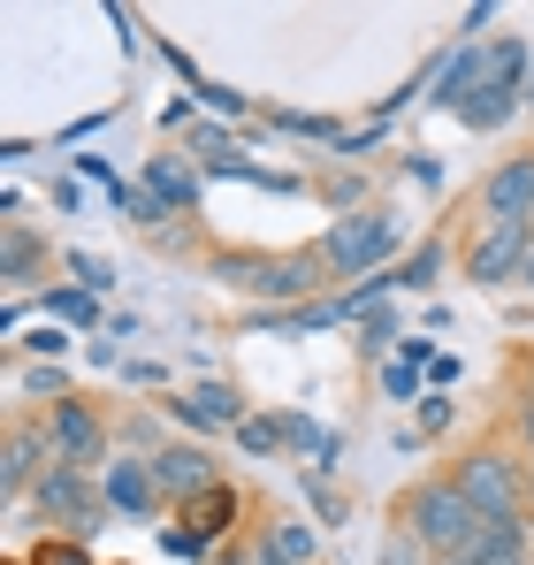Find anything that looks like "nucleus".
<instances>
[{"mask_svg":"<svg viewBox=\"0 0 534 565\" xmlns=\"http://www.w3.org/2000/svg\"><path fill=\"white\" fill-rule=\"evenodd\" d=\"M473 565H527V535H520V520H481Z\"/></svg>","mask_w":534,"mask_h":565,"instance_id":"obj_12","label":"nucleus"},{"mask_svg":"<svg viewBox=\"0 0 534 565\" xmlns=\"http://www.w3.org/2000/svg\"><path fill=\"white\" fill-rule=\"evenodd\" d=\"M282 444H298V451H313L321 467H337V459H344V436H329V428H313L306 413H282Z\"/></svg>","mask_w":534,"mask_h":565,"instance_id":"obj_14","label":"nucleus"},{"mask_svg":"<svg viewBox=\"0 0 534 565\" xmlns=\"http://www.w3.org/2000/svg\"><path fill=\"white\" fill-rule=\"evenodd\" d=\"M389 245H397V222H389V214H366V222L352 214V222H337V230H329L321 260H329V268H344V276H359V268H374Z\"/></svg>","mask_w":534,"mask_h":565,"instance_id":"obj_2","label":"nucleus"},{"mask_svg":"<svg viewBox=\"0 0 534 565\" xmlns=\"http://www.w3.org/2000/svg\"><path fill=\"white\" fill-rule=\"evenodd\" d=\"M237 444H245L253 459H267V451L282 444V420H245V428H237Z\"/></svg>","mask_w":534,"mask_h":565,"instance_id":"obj_23","label":"nucleus"},{"mask_svg":"<svg viewBox=\"0 0 534 565\" xmlns=\"http://www.w3.org/2000/svg\"><path fill=\"white\" fill-rule=\"evenodd\" d=\"M481 199H489V214H496V222H527V214H534V161H512V169H496Z\"/></svg>","mask_w":534,"mask_h":565,"instance_id":"obj_7","label":"nucleus"},{"mask_svg":"<svg viewBox=\"0 0 534 565\" xmlns=\"http://www.w3.org/2000/svg\"><path fill=\"white\" fill-rule=\"evenodd\" d=\"M153 489H169V497H206V489H222L214 467L199 459V451H161L153 459Z\"/></svg>","mask_w":534,"mask_h":565,"instance_id":"obj_10","label":"nucleus"},{"mask_svg":"<svg viewBox=\"0 0 534 565\" xmlns=\"http://www.w3.org/2000/svg\"><path fill=\"white\" fill-rule=\"evenodd\" d=\"M420 428H428V436H436V428H450V405H444V397H428V405H420Z\"/></svg>","mask_w":534,"mask_h":565,"instance_id":"obj_29","label":"nucleus"},{"mask_svg":"<svg viewBox=\"0 0 534 565\" xmlns=\"http://www.w3.org/2000/svg\"><path fill=\"white\" fill-rule=\"evenodd\" d=\"M527 282H534V260H527Z\"/></svg>","mask_w":534,"mask_h":565,"instance_id":"obj_33","label":"nucleus"},{"mask_svg":"<svg viewBox=\"0 0 534 565\" xmlns=\"http://www.w3.org/2000/svg\"><path fill=\"white\" fill-rule=\"evenodd\" d=\"M237 413H245V397H237V390H222V382H206V390L177 397V420H183V428H237Z\"/></svg>","mask_w":534,"mask_h":565,"instance_id":"obj_9","label":"nucleus"},{"mask_svg":"<svg viewBox=\"0 0 534 565\" xmlns=\"http://www.w3.org/2000/svg\"><path fill=\"white\" fill-rule=\"evenodd\" d=\"M458 115H466L473 130H496V122L512 115V93H481V99H473V107H458Z\"/></svg>","mask_w":534,"mask_h":565,"instance_id":"obj_20","label":"nucleus"},{"mask_svg":"<svg viewBox=\"0 0 534 565\" xmlns=\"http://www.w3.org/2000/svg\"><path fill=\"white\" fill-rule=\"evenodd\" d=\"M527 260H534V245H527V222H496L481 245H473V282H504L512 268L527 276Z\"/></svg>","mask_w":534,"mask_h":565,"instance_id":"obj_4","label":"nucleus"},{"mask_svg":"<svg viewBox=\"0 0 534 565\" xmlns=\"http://www.w3.org/2000/svg\"><path fill=\"white\" fill-rule=\"evenodd\" d=\"M436 268H444V253H436V245H420V253L397 268V290H428V282H436Z\"/></svg>","mask_w":534,"mask_h":565,"instance_id":"obj_19","label":"nucleus"},{"mask_svg":"<svg viewBox=\"0 0 534 565\" xmlns=\"http://www.w3.org/2000/svg\"><path fill=\"white\" fill-rule=\"evenodd\" d=\"M267 565H275V558H267Z\"/></svg>","mask_w":534,"mask_h":565,"instance_id":"obj_34","label":"nucleus"},{"mask_svg":"<svg viewBox=\"0 0 534 565\" xmlns=\"http://www.w3.org/2000/svg\"><path fill=\"white\" fill-rule=\"evenodd\" d=\"M413 535L420 543H436V551H450V558H473V543H481V512L466 504V489H420L413 497Z\"/></svg>","mask_w":534,"mask_h":565,"instance_id":"obj_1","label":"nucleus"},{"mask_svg":"<svg viewBox=\"0 0 534 565\" xmlns=\"http://www.w3.org/2000/svg\"><path fill=\"white\" fill-rule=\"evenodd\" d=\"M31 260H39V245H31L23 230H8V253H0V268H8V282H23V276H31Z\"/></svg>","mask_w":534,"mask_h":565,"instance_id":"obj_21","label":"nucleus"},{"mask_svg":"<svg viewBox=\"0 0 534 565\" xmlns=\"http://www.w3.org/2000/svg\"><path fill=\"white\" fill-rule=\"evenodd\" d=\"M267 558H275V565H306V558H313V527L282 520V527H275V543H267Z\"/></svg>","mask_w":534,"mask_h":565,"instance_id":"obj_18","label":"nucleus"},{"mask_svg":"<svg viewBox=\"0 0 534 565\" xmlns=\"http://www.w3.org/2000/svg\"><path fill=\"white\" fill-rule=\"evenodd\" d=\"M54 459H70V467L99 459V420H92L77 397H70V405H54Z\"/></svg>","mask_w":534,"mask_h":565,"instance_id":"obj_8","label":"nucleus"},{"mask_svg":"<svg viewBox=\"0 0 534 565\" xmlns=\"http://www.w3.org/2000/svg\"><path fill=\"white\" fill-rule=\"evenodd\" d=\"M161 551H169V558H199L206 535H191V527H161Z\"/></svg>","mask_w":534,"mask_h":565,"instance_id":"obj_26","label":"nucleus"},{"mask_svg":"<svg viewBox=\"0 0 534 565\" xmlns=\"http://www.w3.org/2000/svg\"><path fill=\"white\" fill-rule=\"evenodd\" d=\"M46 313L54 321H92V290H46Z\"/></svg>","mask_w":534,"mask_h":565,"instance_id":"obj_22","label":"nucleus"},{"mask_svg":"<svg viewBox=\"0 0 534 565\" xmlns=\"http://www.w3.org/2000/svg\"><path fill=\"white\" fill-rule=\"evenodd\" d=\"M229 512H237V497H229V489H206V497H199V512H191V535H206V543H214V535L229 527Z\"/></svg>","mask_w":534,"mask_h":565,"instance_id":"obj_17","label":"nucleus"},{"mask_svg":"<svg viewBox=\"0 0 534 565\" xmlns=\"http://www.w3.org/2000/svg\"><path fill=\"white\" fill-rule=\"evenodd\" d=\"M275 122H282V130H298V138H337V130H329V122H321V115H298V107H282V115H275Z\"/></svg>","mask_w":534,"mask_h":565,"instance_id":"obj_27","label":"nucleus"},{"mask_svg":"<svg viewBox=\"0 0 534 565\" xmlns=\"http://www.w3.org/2000/svg\"><path fill=\"white\" fill-rule=\"evenodd\" d=\"M107 504H122L130 520H146V512H153V473L138 467V459H115V473H107Z\"/></svg>","mask_w":534,"mask_h":565,"instance_id":"obj_11","label":"nucleus"},{"mask_svg":"<svg viewBox=\"0 0 534 565\" xmlns=\"http://www.w3.org/2000/svg\"><path fill=\"white\" fill-rule=\"evenodd\" d=\"M8 489H23V481H31V436H15V444H8Z\"/></svg>","mask_w":534,"mask_h":565,"instance_id":"obj_25","label":"nucleus"},{"mask_svg":"<svg viewBox=\"0 0 534 565\" xmlns=\"http://www.w3.org/2000/svg\"><path fill=\"white\" fill-rule=\"evenodd\" d=\"M214 276L253 282V290H267V298H298V290H313V260H275V268H253V260H222Z\"/></svg>","mask_w":534,"mask_h":565,"instance_id":"obj_6","label":"nucleus"},{"mask_svg":"<svg viewBox=\"0 0 534 565\" xmlns=\"http://www.w3.org/2000/svg\"><path fill=\"white\" fill-rule=\"evenodd\" d=\"M397 329H389V313H366V329H359V352H382Z\"/></svg>","mask_w":534,"mask_h":565,"instance_id":"obj_28","label":"nucleus"},{"mask_svg":"<svg viewBox=\"0 0 534 565\" xmlns=\"http://www.w3.org/2000/svg\"><path fill=\"white\" fill-rule=\"evenodd\" d=\"M420 367H436V360H428V344L413 337V344H405V352H397V360L382 367V382H389V397H413V382H420Z\"/></svg>","mask_w":534,"mask_h":565,"instance_id":"obj_16","label":"nucleus"},{"mask_svg":"<svg viewBox=\"0 0 534 565\" xmlns=\"http://www.w3.org/2000/svg\"><path fill=\"white\" fill-rule=\"evenodd\" d=\"M46 565H92L85 551H70V543H62V551H46Z\"/></svg>","mask_w":534,"mask_h":565,"instance_id":"obj_31","label":"nucleus"},{"mask_svg":"<svg viewBox=\"0 0 534 565\" xmlns=\"http://www.w3.org/2000/svg\"><path fill=\"white\" fill-rule=\"evenodd\" d=\"M39 504H46V520H70L77 535L99 527V504H92V489L77 481V467H54V473H46V481H39Z\"/></svg>","mask_w":534,"mask_h":565,"instance_id":"obj_5","label":"nucleus"},{"mask_svg":"<svg viewBox=\"0 0 534 565\" xmlns=\"http://www.w3.org/2000/svg\"><path fill=\"white\" fill-rule=\"evenodd\" d=\"M199 93H206V107H222V115H229V107L245 115V93H222V85H199Z\"/></svg>","mask_w":534,"mask_h":565,"instance_id":"obj_30","label":"nucleus"},{"mask_svg":"<svg viewBox=\"0 0 534 565\" xmlns=\"http://www.w3.org/2000/svg\"><path fill=\"white\" fill-rule=\"evenodd\" d=\"M146 184H153V199H161V206H199V184L183 177L177 161H153V169H146Z\"/></svg>","mask_w":534,"mask_h":565,"instance_id":"obj_15","label":"nucleus"},{"mask_svg":"<svg viewBox=\"0 0 534 565\" xmlns=\"http://www.w3.org/2000/svg\"><path fill=\"white\" fill-rule=\"evenodd\" d=\"M520 70H527V46H520V39H496V46L481 54V93H512Z\"/></svg>","mask_w":534,"mask_h":565,"instance_id":"obj_13","label":"nucleus"},{"mask_svg":"<svg viewBox=\"0 0 534 565\" xmlns=\"http://www.w3.org/2000/svg\"><path fill=\"white\" fill-rule=\"evenodd\" d=\"M458 489H466V504H473L481 520H520V481H512L504 459H466Z\"/></svg>","mask_w":534,"mask_h":565,"instance_id":"obj_3","label":"nucleus"},{"mask_svg":"<svg viewBox=\"0 0 534 565\" xmlns=\"http://www.w3.org/2000/svg\"><path fill=\"white\" fill-rule=\"evenodd\" d=\"M70 268H77V282H85V290H107V282H115V268H107L99 253H70Z\"/></svg>","mask_w":534,"mask_h":565,"instance_id":"obj_24","label":"nucleus"},{"mask_svg":"<svg viewBox=\"0 0 534 565\" xmlns=\"http://www.w3.org/2000/svg\"><path fill=\"white\" fill-rule=\"evenodd\" d=\"M450 565H473V558H450Z\"/></svg>","mask_w":534,"mask_h":565,"instance_id":"obj_32","label":"nucleus"}]
</instances>
